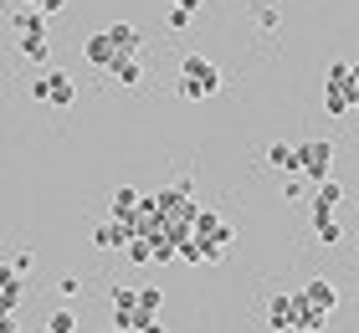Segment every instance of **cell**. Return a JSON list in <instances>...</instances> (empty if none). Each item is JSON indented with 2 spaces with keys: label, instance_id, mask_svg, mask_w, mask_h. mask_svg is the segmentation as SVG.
I'll return each mask as SVG.
<instances>
[{
  "label": "cell",
  "instance_id": "17",
  "mask_svg": "<svg viewBox=\"0 0 359 333\" xmlns=\"http://www.w3.org/2000/svg\"><path fill=\"white\" fill-rule=\"evenodd\" d=\"M323 82H329V88H344V93H354V97H359V77H354V67H349V62H334Z\"/></svg>",
  "mask_w": 359,
  "mask_h": 333
},
{
  "label": "cell",
  "instance_id": "7",
  "mask_svg": "<svg viewBox=\"0 0 359 333\" xmlns=\"http://www.w3.org/2000/svg\"><path fill=\"white\" fill-rule=\"evenodd\" d=\"M21 297H26V282L15 266H0V308L6 313H21Z\"/></svg>",
  "mask_w": 359,
  "mask_h": 333
},
{
  "label": "cell",
  "instance_id": "28",
  "mask_svg": "<svg viewBox=\"0 0 359 333\" xmlns=\"http://www.w3.org/2000/svg\"><path fill=\"white\" fill-rule=\"evenodd\" d=\"M170 6H185V11H201L205 0H170Z\"/></svg>",
  "mask_w": 359,
  "mask_h": 333
},
{
  "label": "cell",
  "instance_id": "6",
  "mask_svg": "<svg viewBox=\"0 0 359 333\" xmlns=\"http://www.w3.org/2000/svg\"><path fill=\"white\" fill-rule=\"evenodd\" d=\"M103 36L113 41V52L118 57H139V46H144V36H139V26H128V21H113Z\"/></svg>",
  "mask_w": 359,
  "mask_h": 333
},
{
  "label": "cell",
  "instance_id": "8",
  "mask_svg": "<svg viewBox=\"0 0 359 333\" xmlns=\"http://www.w3.org/2000/svg\"><path fill=\"white\" fill-rule=\"evenodd\" d=\"M128 236H134V226H128V221H108V226L93 231V246H97V252H123Z\"/></svg>",
  "mask_w": 359,
  "mask_h": 333
},
{
  "label": "cell",
  "instance_id": "14",
  "mask_svg": "<svg viewBox=\"0 0 359 333\" xmlns=\"http://www.w3.org/2000/svg\"><path fill=\"white\" fill-rule=\"evenodd\" d=\"M323 323H329V318L308 308V303H303V292H292V328H303V333H318Z\"/></svg>",
  "mask_w": 359,
  "mask_h": 333
},
{
  "label": "cell",
  "instance_id": "22",
  "mask_svg": "<svg viewBox=\"0 0 359 333\" xmlns=\"http://www.w3.org/2000/svg\"><path fill=\"white\" fill-rule=\"evenodd\" d=\"M46 333H77V318L62 308V313H52V318H46Z\"/></svg>",
  "mask_w": 359,
  "mask_h": 333
},
{
  "label": "cell",
  "instance_id": "25",
  "mask_svg": "<svg viewBox=\"0 0 359 333\" xmlns=\"http://www.w3.org/2000/svg\"><path fill=\"white\" fill-rule=\"evenodd\" d=\"M190 21H195V11H185V6H170V26H175V31H185Z\"/></svg>",
  "mask_w": 359,
  "mask_h": 333
},
{
  "label": "cell",
  "instance_id": "1",
  "mask_svg": "<svg viewBox=\"0 0 359 333\" xmlns=\"http://www.w3.org/2000/svg\"><path fill=\"white\" fill-rule=\"evenodd\" d=\"M226 88V72L210 57H185L180 62V97H185V103H210V97H216Z\"/></svg>",
  "mask_w": 359,
  "mask_h": 333
},
{
  "label": "cell",
  "instance_id": "23",
  "mask_svg": "<svg viewBox=\"0 0 359 333\" xmlns=\"http://www.w3.org/2000/svg\"><path fill=\"white\" fill-rule=\"evenodd\" d=\"M277 21H283L277 6H257V31H277Z\"/></svg>",
  "mask_w": 359,
  "mask_h": 333
},
{
  "label": "cell",
  "instance_id": "3",
  "mask_svg": "<svg viewBox=\"0 0 359 333\" xmlns=\"http://www.w3.org/2000/svg\"><path fill=\"white\" fill-rule=\"evenodd\" d=\"M292 154H298V175H303V179H323V175H334V144H329V139L292 144Z\"/></svg>",
  "mask_w": 359,
  "mask_h": 333
},
{
  "label": "cell",
  "instance_id": "13",
  "mask_svg": "<svg viewBox=\"0 0 359 333\" xmlns=\"http://www.w3.org/2000/svg\"><path fill=\"white\" fill-rule=\"evenodd\" d=\"M11 26H15V36H46V15H41L36 6L15 11V15H11Z\"/></svg>",
  "mask_w": 359,
  "mask_h": 333
},
{
  "label": "cell",
  "instance_id": "2",
  "mask_svg": "<svg viewBox=\"0 0 359 333\" xmlns=\"http://www.w3.org/2000/svg\"><path fill=\"white\" fill-rule=\"evenodd\" d=\"M31 97L46 103V108H72V103H77V82H72L67 72H57V67H46V72L31 82Z\"/></svg>",
  "mask_w": 359,
  "mask_h": 333
},
{
  "label": "cell",
  "instance_id": "20",
  "mask_svg": "<svg viewBox=\"0 0 359 333\" xmlns=\"http://www.w3.org/2000/svg\"><path fill=\"white\" fill-rule=\"evenodd\" d=\"M123 252H128V261L149 266V257H154V241H149V236H128V241H123Z\"/></svg>",
  "mask_w": 359,
  "mask_h": 333
},
{
  "label": "cell",
  "instance_id": "11",
  "mask_svg": "<svg viewBox=\"0 0 359 333\" xmlns=\"http://www.w3.org/2000/svg\"><path fill=\"white\" fill-rule=\"evenodd\" d=\"M108 77L118 82V88H139L144 67H139V57H113V62H108Z\"/></svg>",
  "mask_w": 359,
  "mask_h": 333
},
{
  "label": "cell",
  "instance_id": "27",
  "mask_svg": "<svg viewBox=\"0 0 359 333\" xmlns=\"http://www.w3.org/2000/svg\"><path fill=\"white\" fill-rule=\"evenodd\" d=\"M11 266H15V272H21V277H26L31 266H36V257H31V252H15V261H11Z\"/></svg>",
  "mask_w": 359,
  "mask_h": 333
},
{
  "label": "cell",
  "instance_id": "4",
  "mask_svg": "<svg viewBox=\"0 0 359 333\" xmlns=\"http://www.w3.org/2000/svg\"><path fill=\"white\" fill-rule=\"evenodd\" d=\"M303 303L313 308V313H323V318H329V313L339 308V287H334L329 277H313V282L303 287Z\"/></svg>",
  "mask_w": 359,
  "mask_h": 333
},
{
  "label": "cell",
  "instance_id": "26",
  "mask_svg": "<svg viewBox=\"0 0 359 333\" xmlns=\"http://www.w3.org/2000/svg\"><path fill=\"white\" fill-rule=\"evenodd\" d=\"M283 200H303V179H298V175L283 179Z\"/></svg>",
  "mask_w": 359,
  "mask_h": 333
},
{
  "label": "cell",
  "instance_id": "24",
  "mask_svg": "<svg viewBox=\"0 0 359 333\" xmlns=\"http://www.w3.org/2000/svg\"><path fill=\"white\" fill-rule=\"evenodd\" d=\"M26 6H36V11L46 15V21H52V15H62V11H67V0H26Z\"/></svg>",
  "mask_w": 359,
  "mask_h": 333
},
{
  "label": "cell",
  "instance_id": "21",
  "mask_svg": "<svg viewBox=\"0 0 359 333\" xmlns=\"http://www.w3.org/2000/svg\"><path fill=\"white\" fill-rule=\"evenodd\" d=\"M21 57H31V62H46V57H52V46H46V36H21Z\"/></svg>",
  "mask_w": 359,
  "mask_h": 333
},
{
  "label": "cell",
  "instance_id": "9",
  "mask_svg": "<svg viewBox=\"0 0 359 333\" xmlns=\"http://www.w3.org/2000/svg\"><path fill=\"white\" fill-rule=\"evenodd\" d=\"M354 108H359V97H354V93L329 88V82H323V113H329V118H349Z\"/></svg>",
  "mask_w": 359,
  "mask_h": 333
},
{
  "label": "cell",
  "instance_id": "19",
  "mask_svg": "<svg viewBox=\"0 0 359 333\" xmlns=\"http://www.w3.org/2000/svg\"><path fill=\"white\" fill-rule=\"evenodd\" d=\"M313 231H318V241H323V246H339V241H344V221H339V215H318Z\"/></svg>",
  "mask_w": 359,
  "mask_h": 333
},
{
  "label": "cell",
  "instance_id": "16",
  "mask_svg": "<svg viewBox=\"0 0 359 333\" xmlns=\"http://www.w3.org/2000/svg\"><path fill=\"white\" fill-rule=\"evenodd\" d=\"M267 170H277V175H298V154H292V144H267Z\"/></svg>",
  "mask_w": 359,
  "mask_h": 333
},
{
  "label": "cell",
  "instance_id": "10",
  "mask_svg": "<svg viewBox=\"0 0 359 333\" xmlns=\"http://www.w3.org/2000/svg\"><path fill=\"white\" fill-rule=\"evenodd\" d=\"M267 328L272 333H287L292 328V292H277L272 303H267Z\"/></svg>",
  "mask_w": 359,
  "mask_h": 333
},
{
  "label": "cell",
  "instance_id": "18",
  "mask_svg": "<svg viewBox=\"0 0 359 333\" xmlns=\"http://www.w3.org/2000/svg\"><path fill=\"white\" fill-rule=\"evenodd\" d=\"M134 308L149 313V318H159V308H165V292H159L154 282H149V287H134Z\"/></svg>",
  "mask_w": 359,
  "mask_h": 333
},
{
  "label": "cell",
  "instance_id": "5",
  "mask_svg": "<svg viewBox=\"0 0 359 333\" xmlns=\"http://www.w3.org/2000/svg\"><path fill=\"white\" fill-rule=\"evenodd\" d=\"M339 200H344V185H339L334 175L313 179V221H318V215H334V210H339Z\"/></svg>",
  "mask_w": 359,
  "mask_h": 333
},
{
  "label": "cell",
  "instance_id": "15",
  "mask_svg": "<svg viewBox=\"0 0 359 333\" xmlns=\"http://www.w3.org/2000/svg\"><path fill=\"white\" fill-rule=\"evenodd\" d=\"M144 205V190H134V185H123L118 195H113V221H134V210Z\"/></svg>",
  "mask_w": 359,
  "mask_h": 333
},
{
  "label": "cell",
  "instance_id": "12",
  "mask_svg": "<svg viewBox=\"0 0 359 333\" xmlns=\"http://www.w3.org/2000/svg\"><path fill=\"white\" fill-rule=\"evenodd\" d=\"M83 57L97 67V72H108V62L118 57V52H113V41L103 36V31H97V36H88V41H83Z\"/></svg>",
  "mask_w": 359,
  "mask_h": 333
}]
</instances>
